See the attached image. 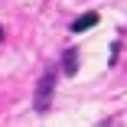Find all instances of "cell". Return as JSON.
<instances>
[{
    "mask_svg": "<svg viewBox=\"0 0 127 127\" xmlns=\"http://www.w3.org/2000/svg\"><path fill=\"white\" fill-rule=\"evenodd\" d=\"M52 91H56V75L46 72L42 78H39V85H36V98H33L36 114H46V111H49V104H52Z\"/></svg>",
    "mask_w": 127,
    "mask_h": 127,
    "instance_id": "obj_1",
    "label": "cell"
},
{
    "mask_svg": "<svg viewBox=\"0 0 127 127\" xmlns=\"http://www.w3.org/2000/svg\"><path fill=\"white\" fill-rule=\"evenodd\" d=\"M95 23H98V13H85V16H78V20L72 23V33H85V30L95 26Z\"/></svg>",
    "mask_w": 127,
    "mask_h": 127,
    "instance_id": "obj_2",
    "label": "cell"
},
{
    "mask_svg": "<svg viewBox=\"0 0 127 127\" xmlns=\"http://www.w3.org/2000/svg\"><path fill=\"white\" fill-rule=\"evenodd\" d=\"M62 72L65 75H75V72H78V52H75V49H68V52L62 56Z\"/></svg>",
    "mask_w": 127,
    "mask_h": 127,
    "instance_id": "obj_3",
    "label": "cell"
},
{
    "mask_svg": "<svg viewBox=\"0 0 127 127\" xmlns=\"http://www.w3.org/2000/svg\"><path fill=\"white\" fill-rule=\"evenodd\" d=\"M0 39H3V26H0Z\"/></svg>",
    "mask_w": 127,
    "mask_h": 127,
    "instance_id": "obj_4",
    "label": "cell"
}]
</instances>
